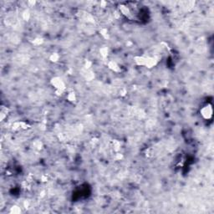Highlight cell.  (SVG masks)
Instances as JSON below:
<instances>
[{
  "mask_svg": "<svg viewBox=\"0 0 214 214\" xmlns=\"http://www.w3.org/2000/svg\"><path fill=\"white\" fill-rule=\"evenodd\" d=\"M201 113L203 116L204 118L206 119H209L211 118L212 115V109L210 105H207V106L203 107L201 110Z\"/></svg>",
  "mask_w": 214,
  "mask_h": 214,
  "instance_id": "1",
  "label": "cell"
}]
</instances>
